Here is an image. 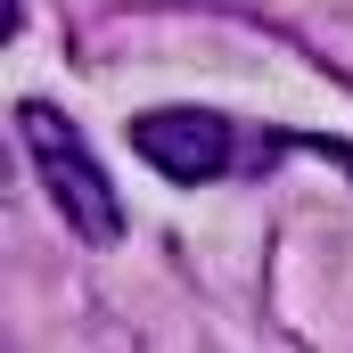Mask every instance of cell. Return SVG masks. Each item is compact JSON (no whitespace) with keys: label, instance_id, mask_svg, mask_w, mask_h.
<instances>
[{"label":"cell","instance_id":"cell-2","mask_svg":"<svg viewBox=\"0 0 353 353\" xmlns=\"http://www.w3.org/2000/svg\"><path fill=\"white\" fill-rule=\"evenodd\" d=\"M132 148L157 165L165 181H214L230 173V123L222 115H205V107H157V115H140L132 123Z\"/></svg>","mask_w":353,"mask_h":353},{"label":"cell","instance_id":"cell-1","mask_svg":"<svg viewBox=\"0 0 353 353\" xmlns=\"http://www.w3.org/2000/svg\"><path fill=\"white\" fill-rule=\"evenodd\" d=\"M17 132H25V148H33V165H41L50 205L66 214V230H74L83 247H115V239H123V205H115V181L99 173V157L83 148L74 115L50 107V99H25V107H17Z\"/></svg>","mask_w":353,"mask_h":353}]
</instances>
